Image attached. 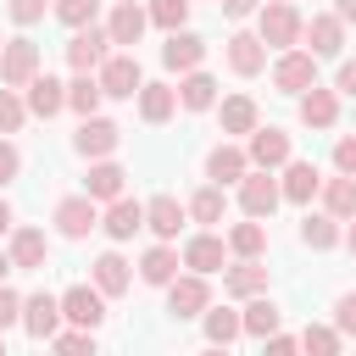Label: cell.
Instances as JSON below:
<instances>
[{"label": "cell", "mask_w": 356, "mask_h": 356, "mask_svg": "<svg viewBox=\"0 0 356 356\" xmlns=\"http://www.w3.org/2000/svg\"><path fill=\"white\" fill-rule=\"evenodd\" d=\"M256 33H261V44L267 50H300V33H306V17L289 6V0H273V6H261L256 11Z\"/></svg>", "instance_id": "6da1fadb"}, {"label": "cell", "mask_w": 356, "mask_h": 356, "mask_svg": "<svg viewBox=\"0 0 356 356\" xmlns=\"http://www.w3.org/2000/svg\"><path fill=\"white\" fill-rule=\"evenodd\" d=\"M95 78H100V95H111V100H139V89H145V72H139L134 50H111V61Z\"/></svg>", "instance_id": "7a4b0ae2"}, {"label": "cell", "mask_w": 356, "mask_h": 356, "mask_svg": "<svg viewBox=\"0 0 356 356\" xmlns=\"http://www.w3.org/2000/svg\"><path fill=\"white\" fill-rule=\"evenodd\" d=\"M33 78H39V44L28 33L6 39V50H0V83L6 89H28Z\"/></svg>", "instance_id": "3957f363"}, {"label": "cell", "mask_w": 356, "mask_h": 356, "mask_svg": "<svg viewBox=\"0 0 356 356\" xmlns=\"http://www.w3.org/2000/svg\"><path fill=\"white\" fill-rule=\"evenodd\" d=\"M117 145H122V128H117L111 117H83L78 134H72V150H78L83 161H111Z\"/></svg>", "instance_id": "277c9868"}, {"label": "cell", "mask_w": 356, "mask_h": 356, "mask_svg": "<svg viewBox=\"0 0 356 356\" xmlns=\"http://www.w3.org/2000/svg\"><path fill=\"white\" fill-rule=\"evenodd\" d=\"M50 222H56L61 239H89V234L100 228V206H95L89 195H67V200H56Z\"/></svg>", "instance_id": "5b68a950"}, {"label": "cell", "mask_w": 356, "mask_h": 356, "mask_svg": "<svg viewBox=\"0 0 356 356\" xmlns=\"http://www.w3.org/2000/svg\"><path fill=\"white\" fill-rule=\"evenodd\" d=\"M273 83H278V95H306V89H317V56H312V50H284V56L273 61Z\"/></svg>", "instance_id": "8992f818"}, {"label": "cell", "mask_w": 356, "mask_h": 356, "mask_svg": "<svg viewBox=\"0 0 356 356\" xmlns=\"http://www.w3.org/2000/svg\"><path fill=\"white\" fill-rule=\"evenodd\" d=\"M278 200H284L278 178H273V172H256V167H250V178L239 184V211H245L250 222H267V217L278 211Z\"/></svg>", "instance_id": "52a82bcc"}, {"label": "cell", "mask_w": 356, "mask_h": 356, "mask_svg": "<svg viewBox=\"0 0 356 356\" xmlns=\"http://www.w3.org/2000/svg\"><path fill=\"white\" fill-rule=\"evenodd\" d=\"M167 312L184 323V317H206L211 312V284L200 278V273H184V278H172L167 284Z\"/></svg>", "instance_id": "ba28073f"}, {"label": "cell", "mask_w": 356, "mask_h": 356, "mask_svg": "<svg viewBox=\"0 0 356 356\" xmlns=\"http://www.w3.org/2000/svg\"><path fill=\"white\" fill-rule=\"evenodd\" d=\"M61 317H67L72 328H83V334H95V328L106 323V295H100L95 284H72V289L61 295Z\"/></svg>", "instance_id": "9c48e42d"}, {"label": "cell", "mask_w": 356, "mask_h": 356, "mask_svg": "<svg viewBox=\"0 0 356 356\" xmlns=\"http://www.w3.org/2000/svg\"><path fill=\"white\" fill-rule=\"evenodd\" d=\"M67 61H72V72H100L111 61V33L106 28H78L67 39Z\"/></svg>", "instance_id": "30bf717a"}, {"label": "cell", "mask_w": 356, "mask_h": 356, "mask_svg": "<svg viewBox=\"0 0 356 356\" xmlns=\"http://www.w3.org/2000/svg\"><path fill=\"white\" fill-rule=\"evenodd\" d=\"M245 156H250V167H256V172H273V167H289V161H295V156H289V134H284V128H273V122L250 134Z\"/></svg>", "instance_id": "8fae6325"}, {"label": "cell", "mask_w": 356, "mask_h": 356, "mask_svg": "<svg viewBox=\"0 0 356 356\" xmlns=\"http://www.w3.org/2000/svg\"><path fill=\"white\" fill-rule=\"evenodd\" d=\"M206 178H211L217 189H228V184H245V178H250V156H245V145H234V139L211 145V156H206Z\"/></svg>", "instance_id": "7c38bea8"}, {"label": "cell", "mask_w": 356, "mask_h": 356, "mask_svg": "<svg viewBox=\"0 0 356 356\" xmlns=\"http://www.w3.org/2000/svg\"><path fill=\"white\" fill-rule=\"evenodd\" d=\"M11 267L17 273H44V261H50V239H44V228H11Z\"/></svg>", "instance_id": "4fadbf2b"}, {"label": "cell", "mask_w": 356, "mask_h": 356, "mask_svg": "<svg viewBox=\"0 0 356 356\" xmlns=\"http://www.w3.org/2000/svg\"><path fill=\"white\" fill-rule=\"evenodd\" d=\"M22 328L33 334V339H56L61 334V295H28L22 300Z\"/></svg>", "instance_id": "5bb4252c"}, {"label": "cell", "mask_w": 356, "mask_h": 356, "mask_svg": "<svg viewBox=\"0 0 356 356\" xmlns=\"http://www.w3.org/2000/svg\"><path fill=\"white\" fill-rule=\"evenodd\" d=\"M184 217H189V206H184L178 195H156V200H145V228H150L161 245H167V239H178Z\"/></svg>", "instance_id": "9a60e30c"}, {"label": "cell", "mask_w": 356, "mask_h": 356, "mask_svg": "<svg viewBox=\"0 0 356 356\" xmlns=\"http://www.w3.org/2000/svg\"><path fill=\"white\" fill-rule=\"evenodd\" d=\"M184 267L200 273V278H206V273H222V267H228V239H222V234H195V239L184 245Z\"/></svg>", "instance_id": "2e32d148"}, {"label": "cell", "mask_w": 356, "mask_h": 356, "mask_svg": "<svg viewBox=\"0 0 356 356\" xmlns=\"http://www.w3.org/2000/svg\"><path fill=\"white\" fill-rule=\"evenodd\" d=\"M145 28H150V11H145V6H134V0H117V6H111V17H106L111 44H139V39H145Z\"/></svg>", "instance_id": "e0dca14e"}, {"label": "cell", "mask_w": 356, "mask_h": 356, "mask_svg": "<svg viewBox=\"0 0 356 356\" xmlns=\"http://www.w3.org/2000/svg\"><path fill=\"white\" fill-rule=\"evenodd\" d=\"M300 39H306V50H312L317 61H323V56H339V50H345V22H339L334 11H317Z\"/></svg>", "instance_id": "ac0fdd59"}, {"label": "cell", "mask_w": 356, "mask_h": 356, "mask_svg": "<svg viewBox=\"0 0 356 356\" xmlns=\"http://www.w3.org/2000/svg\"><path fill=\"white\" fill-rule=\"evenodd\" d=\"M122 189H128V172H122L117 161H89L83 195H89L95 206H111V200H122Z\"/></svg>", "instance_id": "d6986e66"}, {"label": "cell", "mask_w": 356, "mask_h": 356, "mask_svg": "<svg viewBox=\"0 0 356 356\" xmlns=\"http://www.w3.org/2000/svg\"><path fill=\"white\" fill-rule=\"evenodd\" d=\"M89 284H95L106 300H117V295H128L134 273H128V261H122L117 250H106V256H95V261H89Z\"/></svg>", "instance_id": "ffe728a7"}, {"label": "cell", "mask_w": 356, "mask_h": 356, "mask_svg": "<svg viewBox=\"0 0 356 356\" xmlns=\"http://www.w3.org/2000/svg\"><path fill=\"white\" fill-rule=\"evenodd\" d=\"M161 61L172 67V72H200V61H206V39L200 33H167V44H161Z\"/></svg>", "instance_id": "44dd1931"}, {"label": "cell", "mask_w": 356, "mask_h": 356, "mask_svg": "<svg viewBox=\"0 0 356 356\" xmlns=\"http://www.w3.org/2000/svg\"><path fill=\"white\" fill-rule=\"evenodd\" d=\"M222 295H234V300L267 295V267H261V261H234V267H222Z\"/></svg>", "instance_id": "7402d4cb"}, {"label": "cell", "mask_w": 356, "mask_h": 356, "mask_svg": "<svg viewBox=\"0 0 356 356\" xmlns=\"http://www.w3.org/2000/svg\"><path fill=\"white\" fill-rule=\"evenodd\" d=\"M228 67H234L239 78H256V72L267 67V44H261V33H228Z\"/></svg>", "instance_id": "603a6c76"}, {"label": "cell", "mask_w": 356, "mask_h": 356, "mask_svg": "<svg viewBox=\"0 0 356 356\" xmlns=\"http://www.w3.org/2000/svg\"><path fill=\"white\" fill-rule=\"evenodd\" d=\"M278 189H284V200L312 206V195H323V172H317L312 161H289V167H284V178H278Z\"/></svg>", "instance_id": "cb8c5ba5"}, {"label": "cell", "mask_w": 356, "mask_h": 356, "mask_svg": "<svg viewBox=\"0 0 356 356\" xmlns=\"http://www.w3.org/2000/svg\"><path fill=\"white\" fill-rule=\"evenodd\" d=\"M217 122H222V134H256L261 128V111H256V100L250 95H228L222 106H217Z\"/></svg>", "instance_id": "d4e9b609"}, {"label": "cell", "mask_w": 356, "mask_h": 356, "mask_svg": "<svg viewBox=\"0 0 356 356\" xmlns=\"http://www.w3.org/2000/svg\"><path fill=\"white\" fill-rule=\"evenodd\" d=\"M100 228H106V234H111V239H134V234H139V228H145V206H139V200H128V195H122V200H111V206H106V211H100Z\"/></svg>", "instance_id": "484cf974"}, {"label": "cell", "mask_w": 356, "mask_h": 356, "mask_svg": "<svg viewBox=\"0 0 356 356\" xmlns=\"http://www.w3.org/2000/svg\"><path fill=\"white\" fill-rule=\"evenodd\" d=\"M178 267H184V256H178L172 245H150V250L139 256V278L156 284V289H167V284L178 278Z\"/></svg>", "instance_id": "4316f807"}, {"label": "cell", "mask_w": 356, "mask_h": 356, "mask_svg": "<svg viewBox=\"0 0 356 356\" xmlns=\"http://www.w3.org/2000/svg\"><path fill=\"white\" fill-rule=\"evenodd\" d=\"M300 122H306V128H334V122H339V95L323 89V83L306 89V95H300Z\"/></svg>", "instance_id": "83f0119b"}, {"label": "cell", "mask_w": 356, "mask_h": 356, "mask_svg": "<svg viewBox=\"0 0 356 356\" xmlns=\"http://www.w3.org/2000/svg\"><path fill=\"white\" fill-rule=\"evenodd\" d=\"M178 106L184 111H211L217 106V78L211 72H184L178 78Z\"/></svg>", "instance_id": "f1b7e54d"}, {"label": "cell", "mask_w": 356, "mask_h": 356, "mask_svg": "<svg viewBox=\"0 0 356 356\" xmlns=\"http://www.w3.org/2000/svg\"><path fill=\"white\" fill-rule=\"evenodd\" d=\"M61 106H67V83H56L50 72H39L28 83V117H56Z\"/></svg>", "instance_id": "f546056e"}, {"label": "cell", "mask_w": 356, "mask_h": 356, "mask_svg": "<svg viewBox=\"0 0 356 356\" xmlns=\"http://www.w3.org/2000/svg\"><path fill=\"white\" fill-rule=\"evenodd\" d=\"M345 234H339V217H328V211H306L300 217V245H312V250H334Z\"/></svg>", "instance_id": "4dcf8cb0"}, {"label": "cell", "mask_w": 356, "mask_h": 356, "mask_svg": "<svg viewBox=\"0 0 356 356\" xmlns=\"http://www.w3.org/2000/svg\"><path fill=\"white\" fill-rule=\"evenodd\" d=\"M261 250H267V222H234L228 228V256L261 261Z\"/></svg>", "instance_id": "1f68e13d"}, {"label": "cell", "mask_w": 356, "mask_h": 356, "mask_svg": "<svg viewBox=\"0 0 356 356\" xmlns=\"http://www.w3.org/2000/svg\"><path fill=\"white\" fill-rule=\"evenodd\" d=\"M239 317H245V334H250V339H273V334H278V323H284V312H278L267 295L245 300V312H239Z\"/></svg>", "instance_id": "d6a6232c"}, {"label": "cell", "mask_w": 356, "mask_h": 356, "mask_svg": "<svg viewBox=\"0 0 356 356\" xmlns=\"http://www.w3.org/2000/svg\"><path fill=\"white\" fill-rule=\"evenodd\" d=\"M323 211L339 222H356V178H323Z\"/></svg>", "instance_id": "836d02e7"}, {"label": "cell", "mask_w": 356, "mask_h": 356, "mask_svg": "<svg viewBox=\"0 0 356 356\" xmlns=\"http://www.w3.org/2000/svg\"><path fill=\"white\" fill-rule=\"evenodd\" d=\"M172 111H178V89L172 83H145L139 89V117L145 122H167Z\"/></svg>", "instance_id": "e575fe53"}, {"label": "cell", "mask_w": 356, "mask_h": 356, "mask_svg": "<svg viewBox=\"0 0 356 356\" xmlns=\"http://www.w3.org/2000/svg\"><path fill=\"white\" fill-rule=\"evenodd\" d=\"M200 323H206V345H234V339L245 334V317H239L234 306H211Z\"/></svg>", "instance_id": "d590c367"}, {"label": "cell", "mask_w": 356, "mask_h": 356, "mask_svg": "<svg viewBox=\"0 0 356 356\" xmlns=\"http://www.w3.org/2000/svg\"><path fill=\"white\" fill-rule=\"evenodd\" d=\"M100 100H106V95H100V78H95V72H78V78L67 83V106H72L78 117H95Z\"/></svg>", "instance_id": "8d00e7d4"}, {"label": "cell", "mask_w": 356, "mask_h": 356, "mask_svg": "<svg viewBox=\"0 0 356 356\" xmlns=\"http://www.w3.org/2000/svg\"><path fill=\"white\" fill-rule=\"evenodd\" d=\"M189 217H195V222H206V228H211V222H222V217H228V195H222L217 184L195 189V195H189Z\"/></svg>", "instance_id": "74e56055"}, {"label": "cell", "mask_w": 356, "mask_h": 356, "mask_svg": "<svg viewBox=\"0 0 356 356\" xmlns=\"http://www.w3.org/2000/svg\"><path fill=\"white\" fill-rule=\"evenodd\" d=\"M300 350H306V356H339V350H345V334H339L334 323H306Z\"/></svg>", "instance_id": "f35d334b"}, {"label": "cell", "mask_w": 356, "mask_h": 356, "mask_svg": "<svg viewBox=\"0 0 356 356\" xmlns=\"http://www.w3.org/2000/svg\"><path fill=\"white\" fill-rule=\"evenodd\" d=\"M50 11H56V22H67V28L78 33V28H95L100 0H50Z\"/></svg>", "instance_id": "ab89813d"}, {"label": "cell", "mask_w": 356, "mask_h": 356, "mask_svg": "<svg viewBox=\"0 0 356 356\" xmlns=\"http://www.w3.org/2000/svg\"><path fill=\"white\" fill-rule=\"evenodd\" d=\"M145 11H150V22L167 28V33H184V22H189V0H150Z\"/></svg>", "instance_id": "60d3db41"}, {"label": "cell", "mask_w": 356, "mask_h": 356, "mask_svg": "<svg viewBox=\"0 0 356 356\" xmlns=\"http://www.w3.org/2000/svg\"><path fill=\"white\" fill-rule=\"evenodd\" d=\"M28 122V100L17 89H0V134H17Z\"/></svg>", "instance_id": "b9f144b4"}, {"label": "cell", "mask_w": 356, "mask_h": 356, "mask_svg": "<svg viewBox=\"0 0 356 356\" xmlns=\"http://www.w3.org/2000/svg\"><path fill=\"white\" fill-rule=\"evenodd\" d=\"M50 350H56V356H100V350H95V334H83V328L56 334V339H50Z\"/></svg>", "instance_id": "7bdbcfd3"}, {"label": "cell", "mask_w": 356, "mask_h": 356, "mask_svg": "<svg viewBox=\"0 0 356 356\" xmlns=\"http://www.w3.org/2000/svg\"><path fill=\"white\" fill-rule=\"evenodd\" d=\"M334 172L339 178H356V134H339L334 139Z\"/></svg>", "instance_id": "ee69618b"}, {"label": "cell", "mask_w": 356, "mask_h": 356, "mask_svg": "<svg viewBox=\"0 0 356 356\" xmlns=\"http://www.w3.org/2000/svg\"><path fill=\"white\" fill-rule=\"evenodd\" d=\"M6 11H11V22H22V28H33V22L44 17V0H6Z\"/></svg>", "instance_id": "f6af8a7d"}, {"label": "cell", "mask_w": 356, "mask_h": 356, "mask_svg": "<svg viewBox=\"0 0 356 356\" xmlns=\"http://www.w3.org/2000/svg\"><path fill=\"white\" fill-rule=\"evenodd\" d=\"M11 323H22V295L11 284H0V328H11Z\"/></svg>", "instance_id": "bcb514c9"}, {"label": "cell", "mask_w": 356, "mask_h": 356, "mask_svg": "<svg viewBox=\"0 0 356 356\" xmlns=\"http://www.w3.org/2000/svg\"><path fill=\"white\" fill-rule=\"evenodd\" d=\"M17 172H22V150H17L11 139H0V189H6Z\"/></svg>", "instance_id": "7dc6e473"}, {"label": "cell", "mask_w": 356, "mask_h": 356, "mask_svg": "<svg viewBox=\"0 0 356 356\" xmlns=\"http://www.w3.org/2000/svg\"><path fill=\"white\" fill-rule=\"evenodd\" d=\"M334 328L339 334H356V295H339L334 300Z\"/></svg>", "instance_id": "c3c4849f"}, {"label": "cell", "mask_w": 356, "mask_h": 356, "mask_svg": "<svg viewBox=\"0 0 356 356\" xmlns=\"http://www.w3.org/2000/svg\"><path fill=\"white\" fill-rule=\"evenodd\" d=\"M334 95H350V100H356V56L339 61V72H334Z\"/></svg>", "instance_id": "681fc988"}, {"label": "cell", "mask_w": 356, "mask_h": 356, "mask_svg": "<svg viewBox=\"0 0 356 356\" xmlns=\"http://www.w3.org/2000/svg\"><path fill=\"white\" fill-rule=\"evenodd\" d=\"M261 356H300V339H289V334H273V339H261Z\"/></svg>", "instance_id": "f907efd6"}, {"label": "cell", "mask_w": 356, "mask_h": 356, "mask_svg": "<svg viewBox=\"0 0 356 356\" xmlns=\"http://www.w3.org/2000/svg\"><path fill=\"white\" fill-rule=\"evenodd\" d=\"M217 6H222V17H234V22L250 17V11H261V0H217Z\"/></svg>", "instance_id": "816d5d0a"}, {"label": "cell", "mask_w": 356, "mask_h": 356, "mask_svg": "<svg viewBox=\"0 0 356 356\" xmlns=\"http://www.w3.org/2000/svg\"><path fill=\"white\" fill-rule=\"evenodd\" d=\"M334 17L339 22H356V0H334Z\"/></svg>", "instance_id": "f5cc1de1"}, {"label": "cell", "mask_w": 356, "mask_h": 356, "mask_svg": "<svg viewBox=\"0 0 356 356\" xmlns=\"http://www.w3.org/2000/svg\"><path fill=\"white\" fill-rule=\"evenodd\" d=\"M0 234H11V206L0 200Z\"/></svg>", "instance_id": "db71d44e"}, {"label": "cell", "mask_w": 356, "mask_h": 356, "mask_svg": "<svg viewBox=\"0 0 356 356\" xmlns=\"http://www.w3.org/2000/svg\"><path fill=\"white\" fill-rule=\"evenodd\" d=\"M200 356H234V350H228V345H206Z\"/></svg>", "instance_id": "11a10c76"}, {"label": "cell", "mask_w": 356, "mask_h": 356, "mask_svg": "<svg viewBox=\"0 0 356 356\" xmlns=\"http://www.w3.org/2000/svg\"><path fill=\"white\" fill-rule=\"evenodd\" d=\"M6 273H11V256H6V250H0V284H6Z\"/></svg>", "instance_id": "9f6ffc18"}, {"label": "cell", "mask_w": 356, "mask_h": 356, "mask_svg": "<svg viewBox=\"0 0 356 356\" xmlns=\"http://www.w3.org/2000/svg\"><path fill=\"white\" fill-rule=\"evenodd\" d=\"M345 245H350V256H356V222H350V228H345Z\"/></svg>", "instance_id": "6f0895ef"}, {"label": "cell", "mask_w": 356, "mask_h": 356, "mask_svg": "<svg viewBox=\"0 0 356 356\" xmlns=\"http://www.w3.org/2000/svg\"><path fill=\"white\" fill-rule=\"evenodd\" d=\"M0 356H11V350H6V339H0Z\"/></svg>", "instance_id": "680465c9"}, {"label": "cell", "mask_w": 356, "mask_h": 356, "mask_svg": "<svg viewBox=\"0 0 356 356\" xmlns=\"http://www.w3.org/2000/svg\"><path fill=\"white\" fill-rule=\"evenodd\" d=\"M0 50H6V39H0Z\"/></svg>", "instance_id": "91938a15"}]
</instances>
